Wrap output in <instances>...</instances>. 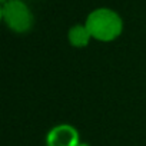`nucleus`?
Wrapping results in <instances>:
<instances>
[{"label": "nucleus", "mask_w": 146, "mask_h": 146, "mask_svg": "<svg viewBox=\"0 0 146 146\" xmlns=\"http://www.w3.org/2000/svg\"><path fill=\"white\" fill-rule=\"evenodd\" d=\"M92 37L100 42L115 40L123 29L120 16L110 9H96L93 10L85 25Z\"/></svg>", "instance_id": "1"}, {"label": "nucleus", "mask_w": 146, "mask_h": 146, "mask_svg": "<svg viewBox=\"0 0 146 146\" xmlns=\"http://www.w3.org/2000/svg\"><path fill=\"white\" fill-rule=\"evenodd\" d=\"M2 19L17 33H26L33 26V15L22 0H7L2 6Z\"/></svg>", "instance_id": "2"}, {"label": "nucleus", "mask_w": 146, "mask_h": 146, "mask_svg": "<svg viewBox=\"0 0 146 146\" xmlns=\"http://www.w3.org/2000/svg\"><path fill=\"white\" fill-rule=\"evenodd\" d=\"M47 146H79L80 136L75 126L62 123L49 130L46 136Z\"/></svg>", "instance_id": "3"}, {"label": "nucleus", "mask_w": 146, "mask_h": 146, "mask_svg": "<svg viewBox=\"0 0 146 146\" xmlns=\"http://www.w3.org/2000/svg\"><path fill=\"white\" fill-rule=\"evenodd\" d=\"M90 37L92 36H90L88 27L86 26H82V25L73 26L69 30V35H67V39H69L70 44L75 46V47H85V46H88Z\"/></svg>", "instance_id": "4"}, {"label": "nucleus", "mask_w": 146, "mask_h": 146, "mask_svg": "<svg viewBox=\"0 0 146 146\" xmlns=\"http://www.w3.org/2000/svg\"><path fill=\"white\" fill-rule=\"evenodd\" d=\"M2 2H3V3H5V2H7V0H2Z\"/></svg>", "instance_id": "5"}]
</instances>
